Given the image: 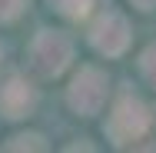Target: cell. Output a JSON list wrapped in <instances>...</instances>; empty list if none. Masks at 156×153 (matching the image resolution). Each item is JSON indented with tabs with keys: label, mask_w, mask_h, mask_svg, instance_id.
<instances>
[{
	"label": "cell",
	"mask_w": 156,
	"mask_h": 153,
	"mask_svg": "<svg viewBox=\"0 0 156 153\" xmlns=\"http://www.w3.org/2000/svg\"><path fill=\"white\" fill-rule=\"evenodd\" d=\"M30 107V90L20 83V80H10L3 90H0V110L7 117H23V110Z\"/></svg>",
	"instance_id": "cell-1"
}]
</instances>
